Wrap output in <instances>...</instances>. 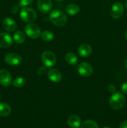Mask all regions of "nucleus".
Returning a JSON list of instances; mask_svg holds the SVG:
<instances>
[{"label": "nucleus", "mask_w": 127, "mask_h": 128, "mask_svg": "<svg viewBox=\"0 0 127 128\" xmlns=\"http://www.w3.org/2000/svg\"><path fill=\"white\" fill-rule=\"evenodd\" d=\"M125 7H126V8H127V2L125 3Z\"/></svg>", "instance_id": "nucleus-31"}, {"label": "nucleus", "mask_w": 127, "mask_h": 128, "mask_svg": "<svg viewBox=\"0 0 127 128\" xmlns=\"http://www.w3.org/2000/svg\"><path fill=\"white\" fill-rule=\"evenodd\" d=\"M34 0H19L18 2V5L19 7L24 8L28 5L31 4Z\"/></svg>", "instance_id": "nucleus-23"}, {"label": "nucleus", "mask_w": 127, "mask_h": 128, "mask_svg": "<svg viewBox=\"0 0 127 128\" xmlns=\"http://www.w3.org/2000/svg\"><path fill=\"white\" fill-rule=\"evenodd\" d=\"M80 128H99L98 124L92 120H86L81 125Z\"/></svg>", "instance_id": "nucleus-21"}, {"label": "nucleus", "mask_w": 127, "mask_h": 128, "mask_svg": "<svg viewBox=\"0 0 127 128\" xmlns=\"http://www.w3.org/2000/svg\"><path fill=\"white\" fill-rule=\"evenodd\" d=\"M11 111V107L6 102H0V116L6 117L10 114Z\"/></svg>", "instance_id": "nucleus-16"}, {"label": "nucleus", "mask_w": 127, "mask_h": 128, "mask_svg": "<svg viewBox=\"0 0 127 128\" xmlns=\"http://www.w3.org/2000/svg\"><path fill=\"white\" fill-rule=\"evenodd\" d=\"M47 77L53 82H59L62 80V74L56 69H51L47 72Z\"/></svg>", "instance_id": "nucleus-13"}, {"label": "nucleus", "mask_w": 127, "mask_h": 128, "mask_svg": "<svg viewBox=\"0 0 127 128\" xmlns=\"http://www.w3.org/2000/svg\"><path fill=\"white\" fill-rule=\"evenodd\" d=\"M46 72V67H44V66H42V67L40 68L38 70V71H37V73H38V74L40 75V76H42V75L44 74Z\"/></svg>", "instance_id": "nucleus-25"}, {"label": "nucleus", "mask_w": 127, "mask_h": 128, "mask_svg": "<svg viewBox=\"0 0 127 128\" xmlns=\"http://www.w3.org/2000/svg\"><path fill=\"white\" fill-rule=\"evenodd\" d=\"M1 93H0V99H1Z\"/></svg>", "instance_id": "nucleus-34"}, {"label": "nucleus", "mask_w": 127, "mask_h": 128, "mask_svg": "<svg viewBox=\"0 0 127 128\" xmlns=\"http://www.w3.org/2000/svg\"><path fill=\"white\" fill-rule=\"evenodd\" d=\"M125 66L126 68L127 69V59L125 60Z\"/></svg>", "instance_id": "nucleus-29"}, {"label": "nucleus", "mask_w": 127, "mask_h": 128, "mask_svg": "<svg viewBox=\"0 0 127 128\" xmlns=\"http://www.w3.org/2000/svg\"><path fill=\"white\" fill-rule=\"evenodd\" d=\"M25 32L31 39H37L41 36V31L40 28L36 24L30 22L25 27Z\"/></svg>", "instance_id": "nucleus-4"}, {"label": "nucleus", "mask_w": 127, "mask_h": 128, "mask_svg": "<svg viewBox=\"0 0 127 128\" xmlns=\"http://www.w3.org/2000/svg\"><path fill=\"white\" fill-rule=\"evenodd\" d=\"M20 18L26 22H32L37 19V13L31 8H22L20 11Z\"/></svg>", "instance_id": "nucleus-3"}, {"label": "nucleus", "mask_w": 127, "mask_h": 128, "mask_svg": "<svg viewBox=\"0 0 127 128\" xmlns=\"http://www.w3.org/2000/svg\"><path fill=\"white\" fill-rule=\"evenodd\" d=\"M26 83V80L24 78L22 77H18L16 78L14 81L12 82V85H13L14 87L16 88H20L23 86Z\"/></svg>", "instance_id": "nucleus-22"}, {"label": "nucleus", "mask_w": 127, "mask_h": 128, "mask_svg": "<svg viewBox=\"0 0 127 128\" xmlns=\"http://www.w3.org/2000/svg\"><path fill=\"white\" fill-rule=\"evenodd\" d=\"M125 39L127 40V30L125 32Z\"/></svg>", "instance_id": "nucleus-30"}, {"label": "nucleus", "mask_w": 127, "mask_h": 128, "mask_svg": "<svg viewBox=\"0 0 127 128\" xmlns=\"http://www.w3.org/2000/svg\"><path fill=\"white\" fill-rule=\"evenodd\" d=\"M18 10H19V7L17 6H12V8H11V12H12V14H16L18 12Z\"/></svg>", "instance_id": "nucleus-27"}, {"label": "nucleus", "mask_w": 127, "mask_h": 128, "mask_svg": "<svg viewBox=\"0 0 127 128\" xmlns=\"http://www.w3.org/2000/svg\"><path fill=\"white\" fill-rule=\"evenodd\" d=\"M108 91H109L110 92H112V93H114L116 91L115 86L114 84H110L109 86H108Z\"/></svg>", "instance_id": "nucleus-26"}, {"label": "nucleus", "mask_w": 127, "mask_h": 128, "mask_svg": "<svg viewBox=\"0 0 127 128\" xmlns=\"http://www.w3.org/2000/svg\"><path fill=\"white\" fill-rule=\"evenodd\" d=\"M2 26L7 32H13L17 28L16 22L11 18H5L2 21Z\"/></svg>", "instance_id": "nucleus-12"}, {"label": "nucleus", "mask_w": 127, "mask_h": 128, "mask_svg": "<svg viewBox=\"0 0 127 128\" xmlns=\"http://www.w3.org/2000/svg\"><path fill=\"white\" fill-rule=\"evenodd\" d=\"M65 11L68 14L73 16L78 14L80 11V8L75 4H70L65 8Z\"/></svg>", "instance_id": "nucleus-18"}, {"label": "nucleus", "mask_w": 127, "mask_h": 128, "mask_svg": "<svg viewBox=\"0 0 127 128\" xmlns=\"http://www.w3.org/2000/svg\"><path fill=\"white\" fill-rule=\"evenodd\" d=\"M124 7L122 2H116L112 5L110 10V14L113 19H119L123 15Z\"/></svg>", "instance_id": "nucleus-6"}, {"label": "nucleus", "mask_w": 127, "mask_h": 128, "mask_svg": "<svg viewBox=\"0 0 127 128\" xmlns=\"http://www.w3.org/2000/svg\"><path fill=\"white\" fill-rule=\"evenodd\" d=\"M4 61L11 66H18L21 64L22 59L20 55L16 53H9L5 56Z\"/></svg>", "instance_id": "nucleus-8"}, {"label": "nucleus", "mask_w": 127, "mask_h": 128, "mask_svg": "<svg viewBox=\"0 0 127 128\" xmlns=\"http://www.w3.org/2000/svg\"><path fill=\"white\" fill-rule=\"evenodd\" d=\"M14 41L17 44H22L25 41V35L23 32L21 31H17L14 32L13 36Z\"/></svg>", "instance_id": "nucleus-19"}, {"label": "nucleus", "mask_w": 127, "mask_h": 128, "mask_svg": "<svg viewBox=\"0 0 127 128\" xmlns=\"http://www.w3.org/2000/svg\"><path fill=\"white\" fill-rule=\"evenodd\" d=\"M49 20L54 24L59 27L65 26L67 22V18L65 14L59 10L52 11L49 14Z\"/></svg>", "instance_id": "nucleus-1"}, {"label": "nucleus", "mask_w": 127, "mask_h": 128, "mask_svg": "<svg viewBox=\"0 0 127 128\" xmlns=\"http://www.w3.org/2000/svg\"><path fill=\"white\" fill-rule=\"evenodd\" d=\"M120 89L121 91H122V92L127 94V82H124V83L121 86Z\"/></svg>", "instance_id": "nucleus-24"}, {"label": "nucleus", "mask_w": 127, "mask_h": 128, "mask_svg": "<svg viewBox=\"0 0 127 128\" xmlns=\"http://www.w3.org/2000/svg\"><path fill=\"white\" fill-rule=\"evenodd\" d=\"M109 128V127H105V128Z\"/></svg>", "instance_id": "nucleus-33"}, {"label": "nucleus", "mask_w": 127, "mask_h": 128, "mask_svg": "<svg viewBox=\"0 0 127 128\" xmlns=\"http://www.w3.org/2000/svg\"><path fill=\"white\" fill-rule=\"evenodd\" d=\"M67 124L71 128H78L80 126L81 120L77 115H72L68 118Z\"/></svg>", "instance_id": "nucleus-15"}, {"label": "nucleus", "mask_w": 127, "mask_h": 128, "mask_svg": "<svg viewBox=\"0 0 127 128\" xmlns=\"http://www.w3.org/2000/svg\"><path fill=\"white\" fill-rule=\"evenodd\" d=\"M37 8L42 13H48L52 9V1L51 0H38Z\"/></svg>", "instance_id": "nucleus-9"}, {"label": "nucleus", "mask_w": 127, "mask_h": 128, "mask_svg": "<svg viewBox=\"0 0 127 128\" xmlns=\"http://www.w3.org/2000/svg\"><path fill=\"white\" fill-rule=\"evenodd\" d=\"M77 52L81 57L87 58L92 54V48L88 44H83L78 47Z\"/></svg>", "instance_id": "nucleus-14"}, {"label": "nucleus", "mask_w": 127, "mask_h": 128, "mask_svg": "<svg viewBox=\"0 0 127 128\" xmlns=\"http://www.w3.org/2000/svg\"><path fill=\"white\" fill-rule=\"evenodd\" d=\"M77 71L82 76H90L93 72V68L89 63L82 62L79 64L77 67Z\"/></svg>", "instance_id": "nucleus-7"}, {"label": "nucleus", "mask_w": 127, "mask_h": 128, "mask_svg": "<svg viewBox=\"0 0 127 128\" xmlns=\"http://www.w3.org/2000/svg\"><path fill=\"white\" fill-rule=\"evenodd\" d=\"M41 37L44 41H51L53 40L54 36L53 32H51V31H45L41 32Z\"/></svg>", "instance_id": "nucleus-20"}, {"label": "nucleus", "mask_w": 127, "mask_h": 128, "mask_svg": "<svg viewBox=\"0 0 127 128\" xmlns=\"http://www.w3.org/2000/svg\"><path fill=\"white\" fill-rule=\"evenodd\" d=\"M118 128H127V121H124L120 124Z\"/></svg>", "instance_id": "nucleus-28"}, {"label": "nucleus", "mask_w": 127, "mask_h": 128, "mask_svg": "<svg viewBox=\"0 0 127 128\" xmlns=\"http://www.w3.org/2000/svg\"><path fill=\"white\" fill-rule=\"evenodd\" d=\"M125 101L124 95L119 91H117L112 95L109 100V104L113 110H118L124 106Z\"/></svg>", "instance_id": "nucleus-2"}, {"label": "nucleus", "mask_w": 127, "mask_h": 128, "mask_svg": "<svg viewBox=\"0 0 127 128\" xmlns=\"http://www.w3.org/2000/svg\"><path fill=\"white\" fill-rule=\"evenodd\" d=\"M56 1H64V0H56Z\"/></svg>", "instance_id": "nucleus-32"}, {"label": "nucleus", "mask_w": 127, "mask_h": 128, "mask_svg": "<svg viewBox=\"0 0 127 128\" xmlns=\"http://www.w3.org/2000/svg\"><path fill=\"white\" fill-rule=\"evenodd\" d=\"M65 59L66 62L70 65H75L78 61V59L77 55L71 52H67L66 54Z\"/></svg>", "instance_id": "nucleus-17"}, {"label": "nucleus", "mask_w": 127, "mask_h": 128, "mask_svg": "<svg viewBox=\"0 0 127 128\" xmlns=\"http://www.w3.org/2000/svg\"><path fill=\"white\" fill-rule=\"evenodd\" d=\"M12 38L7 32L0 33V48H6L12 44Z\"/></svg>", "instance_id": "nucleus-11"}, {"label": "nucleus", "mask_w": 127, "mask_h": 128, "mask_svg": "<svg viewBox=\"0 0 127 128\" xmlns=\"http://www.w3.org/2000/svg\"><path fill=\"white\" fill-rule=\"evenodd\" d=\"M42 61L46 67H52L56 63V57L54 54L50 51H45L42 54Z\"/></svg>", "instance_id": "nucleus-5"}, {"label": "nucleus", "mask_w": 127, "mask_h": 128, "mask_svg": "<svg viewBox=\"0 0 127 128\" xmlns=\"http://www.w3.org/2000/svg\"><path fill=\"white\" fill-rule=\"evenodd\" d=\"M12 83V76L7 70H0V84L8 86Z\"/></svg>", "instance_id": "nucleus-10"}]
</instances>
